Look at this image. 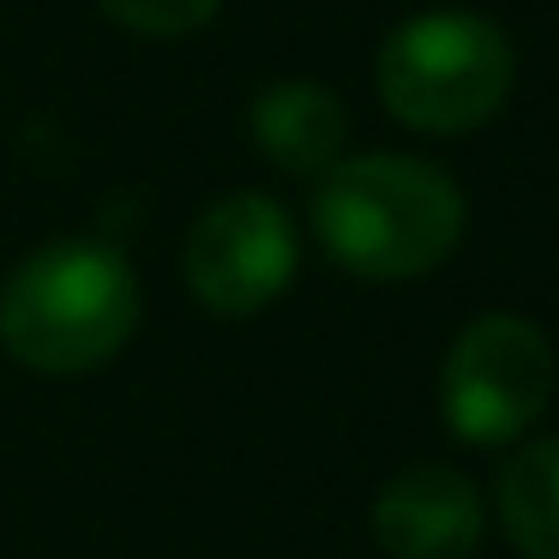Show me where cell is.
Masks as SVG:
<instances>
[{
    "label": "cell",
    "mask_w": 559,
    "mask_h": 559,
    "mask_svg": "<svg viewBox=\"0 0 559 559\" xmlns=\"http://www.w3.org/2000/svg\"><path fill=\"white\" fill-rule=\"evenodd\" d=\"M313 235L349 277L409 283L445 265L463 241V193L439 163L403 151L343 157L319 175Z\"/></svg>",
    "instance_id": "cell-1"
},
{
    "label": "cell",
    "mask_w": 559,
    "mask_h": 559,
    "mask_svg": "<svg viewBox=\"0 0 559 559\" xmlns=\"http://www.w3.org/2000/svg\"><path fill=\"white\" fill-rule=\"evenodd\" d=\"M139 277L121 247L67 235L19 259L0 283V349L31 373H91L139 331Z\"/></svg>",
    "instance_id": "cell-2"
},
{
    "label": "cell",
    "mask_w": 559,
    "mask_h": 559,
    "mask_svg": "<svg viewBox=\"0 0 559 559\" xmlns=\"http://www.w3.org/2000/svg\"><path fill=\"white\" fill-rule=\"evenodd\" d=\"M373 85L385 115L409 133L457 139L506 109L511 85H518V55L493 19L445 7V13L403 19L379 43Z\"/></svg>",
    "instance_id": "cell-3"
},
{
    "label": "cell",
    "mask_w": 559,
    "mask_h": 559,
    "mask_svg": "<svg viewBox=\"0 0 559 559\" xmlns=\"http://www.w3.org/2000/svg\"><path fill=\"white\" fill-rule=\"evenodd\" d=\"M554 397V343L523 313H481L451 337L439 409L463 445H511Z\"/></svg>",
    "instance_id": "cell-4"
},
{
    "label": "cell",
    "mask_w": 559,
    "mask_h": 559,
    "mask_svg": "<svg viewBox=\"0 0 559 559\" xmlns=\"http://www.w3.org/2000/svg\"><path fill=\"white\" fill-rule=\"evenodd\" d=\"M301 235L271 193H229L187 235V289L217 319H253L295 283Z\"/></svg>",
    "instance_id": "cell-5"
},
{
    "label": "cell",
    "mask_w": 559,
    "mask_h": 559,
    "mask_svg": "<svg viewBox=\"0 0 559 559\" xmlns=\"http://www.w3.org/2000/svg\"><path fill=\"white\" fill-rule=\"evenodd\" d=\"M481 523V493L451 463H409L373 499V542L391 559H469Z\"/></svg>",
    "instance_id": "cell-6"
},
{
    "label": "cell",
    "mask_w": 559,
    "mask_h": 559,
    "mask_svg": "<svg viewBox=\"0 0 559 559\" xmlns=\"http://www.w3.org/2000/svg\"><path fill=\"white\" fill-rule=\"evenodd\" d=\"M247 121H253V145L283 175H325L343 163V145H349V115L313 79H277L271 91H259Z\"/></svg>",
    "instance_id": "cell-7"
},
{
    "label": "cell",
    "mask_w": 559,
    "mask_h": 559,
    "mask_svg": "<svg viewBox=\"0 0 559 559\" xmlns=\"http://www.w3.org/2000/svg\"><path fill=\"white\" fill-rule=\"evenodd\" d=\"M493 506L523 559H559V433L530 439L499 463Z\"/></svg>",
    "instance_id": "cell-8"
},
{
    "label": "cell",
    "mask_w": 559,
    "mask_h": 559,
    "mask_svg": "<svg viewBox=\"0 0 559 559\" xmlns=\"http://www.w3.org/2000/svg\"><path fill=\"white\" fill-rule=\"evenodd\" d=\"M97 7L139 37H193L199 25L217 19L223 0H97Z\"/></svg>",
    "instance_id": "cell-9"
}]
</instances>
